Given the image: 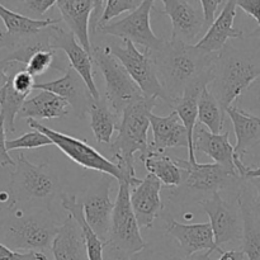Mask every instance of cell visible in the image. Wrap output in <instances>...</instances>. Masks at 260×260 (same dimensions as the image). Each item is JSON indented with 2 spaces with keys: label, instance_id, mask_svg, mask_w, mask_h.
I'll return each mask as SVG.
<instances>
[{
  "label": "cell",
  "instance_id": "f907efd6",
  "mask_svg": "<svg viewBox=\"0 0 260 260\" xmlns=\"http://www.w3.org/2000/svg\"><path fill=\"white\" fill-rule=\"evenodd\" d=\"M7 48V33L0 29V50Z\"/></svg>",
  "mask_w": 260,
  "mask_h": 260
},
{
  "label": "cell",
  "instance_id": "e0dca14e",
  "mask_svg": "<svg viewBox=\"0 0 260 260\" xmlns=\"http://www.w3.org/2000/svg\"><path fill=\"white\" fill-rule=\"evenodd\" d=\"M35 90H46L65 99L71 107V112L78 118L83 119L88 114V107L93 98L81 76L69 68L62 78L48 83H36Z\"/></svg>",
  "mask_w": 260,
  "mask_h": 260
},
{
  "label": "cell",
  "instance_id": "9c48e42d",
  "mask_svg": "<svg viewBox=\"0 0 260 260\" xmlns=\"http://www.w3.org/2000/svg\"><path fill=\"white\" fill-rule=\"evenodd\" d=\"M91 58L106 81L104 96L119 116H122L127 107L145 98L124 66L112 55L109 45L91 46Z\"/></svg>",
  "mask_w": 260,
  "mask_h": 260
},
{
  "label": "cell",
  "instance_id": "ba28073f",
  "mask_svg": "<svg viewBox=\"0 0 260 260\" xmlns=\"http://www.w3.org/2000/svg\"><path fill=\"white\" fill-rule=\"evenodd\" d=\"M147 246L140 233V225L131 206V187L128 183L119 184L114 202L111 231L107 241L112 255L116 260H127Z\"/></svg>",
  "mask_w": 260,
  "mask_h": 260
},
{
  "label": "cell",
  "instance_id": "ab89813d",
  "mask_svg": "<svg viewBox=\"0 0 260 260\" xmlns=\"http://www.w3.org/2000/svg\"><path fill=\"white\" fill-rule=\"evenodd\" d=\"M10 81L15 91L23 95H29L32 90H35V78L30 74H28L24 69L18 70L15 73L10 74Z\"/></svg>",
  "mask_w": 260,
  "mask_h": 260
},
{
  "label": "cell",
  "instance_id": "d6986e66",
  "mask_svg": "<svg viewBox=\"0 0 260 260\" xmlns=\"http://www.w3.org/2000/svg\"><path fill=\"white\" fill-rule=\"evenodd\" d=\"M236 0H229L222 7V10L216 18L215 23L208 28L203 37L196 43V47L210 55L220 53L228 45L229 40L244 38V32L234 27L236 17Z\"/></svg>",
  "mask_w": 260,
  "mask_h": 260
},
{
  "label": "cell",
  "instance_id": "7c38bea8",
  "mask_svg": "<svg viewBox=\"0 0 260 260\" xmlns=\"http://www.w3.org/2000/svg\"><path fill=\"white\" fill-rule=\"evenodd\" d=\"M124 46L117 42L109 43L112 55L118 58L119 62L124 66L135 83L139 85L145 98H156L162 101L164 94L162 88L157 79L156 70L149 52H141L136 46L129 41H123Z\"/></svg>",
  "mask_w": 260,
  "mask_h": 260
},
{
  "label": "cell",
  "instance_id": "44dd1931",
  "mask_svg": "<svg viewBox=\"0 0 260 260\" xmlns=\"http://www.w3.org/2000/svg\"><path fill=\"white\" fill-rule=\"evenodd\" d=\"M150 126L152 129V142L150 144L151 151L164 154L168 149L185 147L188 150L189 147L188 132L177 112L173 111L165 117L151 113Z\"/></svg>",
  "mask_w": 260,
  "mask_h": 260
},
{
  "label": "cell",
  "instance_id": "9a60e30c",
  "mask_svg": "<svg viewBox=\"0 0 260 260\" xmlns=\"http://www.w3.org/2000/svg\"><path fill=\"white\" fill-rule=\"evenodd\" d=\"M50 45L55 51H62L73 68L81 76L94 99L101 98L93 78V58L78 42L70 30L63 29L58 23L50 27Z\"/></svg>",
  "mask_w": 260,
  "mask_h": 260
},
{
  "label": "cell",
  "instance_id": "f35d334b",
  "mask_svg": "<svg viewBox=\"0 0 260 260\" xmlns=\"http://www.w3.org/2000/svg\"><path fill=\"white\" fill-rule=\"evenodd\" d=\"M238 102L248 106L249 111L245 112L260 118V78L249 86L248 90L239 98Z\"/></svg>",
  "mask_w": 260,
  "mask_h": 260
},
{
  "label": "cell",
  "instance_id": "cb8c5ba5",
  "mask_svg": "<svg viewBox=\"0 0 260 260\" xmlns=\"http://www.w3.org/2000/svg\"><path fill=\"white\" fill-rule=\"evenodd\" d=\"M51 253L53 260H89L83 230L71 215L61 222Z\"/></svg>",
  "mask_w": 260,
  "mask_h": 260
},
{
  "label": "cell",
  "instance_id": "74e56055",
  "mask_svg": "<svg viewBox=\"0 0 260 260\" xmlns=\"http://www.w3.org/2000/svg\"><path fill=\"white\" fill-rule=\"evenodd\" d=\"M18 7L23 13L20 14L29 17L32 19L43 20L48 9L56 5V0H23V2H17Z\"/></svg>",
  "mask_w": 260,
  "mask_h": 260
},
{
  "label": "cell",
  "instance_id": "4316f807",
  "mask_svg": "<svg viewBox=\"0 0 260 260\" xmlns=\"http://www.w3.org/2000/svg\"><path fill=\"white\" fill-rule=\"evenodd\" d=\"M88 114L90 117V127L96 142L104 145L111 144L112 136L121 123V116L112 108L103 95L99 99H90Z\"/></svg>",
  "mask_w": 260,
  "mask_h": 260
},
{
  "label": "cell",
  "instance_id": "c3c4849f",
  "mask_svg": "<svg viewBox=\"0 0 260 260\" xmlns=\"http://www.w3.org/2000/svg\"><path fill=\"white\" fill-rule=\"evenodd\" d=\"M127 260H151V249L147 245L144 250L135 254V255H132L131 258H128Z\"/></svg>",
  "mask_w": 260,
  "mask_h": 260
},
{
  "label": "cell",
  "instance_id": "f5cc1de1",
  "mask_svg": "<svg viewBox=\"0 0 260 260\" xmlns=\"http://www.w3.org/2000/svg\"><path fill=\"white\" fill-rule=\"evenodd\" d=\"M255 118H256V121H258V123L260 124V118H259V117H255Z\"/></svg>",
  "mask_w": 260,
  "mask_h": 260
},
{
  "label": "cell",
  "instance_id": "ee69618b",
  "mask_svg": "<svg viewBox=\"0 0 260 260\" xmlns=\"http://www.w3.org/2000/svg\"><path fill=\"white\" fill-rule=\"evenodd\" d=\"M236 7L241 8L246 14L253 17L260 27V0H236Z\"/></svg>",
  "mask_w": 260,
  "mask_h": 260
},
{
  "label": "cell",
  "instance_id": "8fae6325",
  "mask_svg": "<svg viewBox=\"0 0 260 260\" xmlns=\"http://www.w3.org/2000/svg\"><path fill=\"white\" fill-rule=\"evenodd\" d=\"M210 218L215 243L218 249L230 243L243 240V216L238 196L233 202L223 200L221 193H216L208 200L198 203Z\"/></svg>",
  "mask_w": 260,
  "mask_h": 260
},
{
  "label": "cell",
  "instance_id": "52a82bcc",
  "mask_svg": "<svg viewBox=\"0 0 260 260\" xmlns=\"http://www.w3.org/2000/svg\"><path fill=\"white\" fill-rule=\"evenodd\" d=\"M27 123L30 128L46 135L52 141V144L56 147H58L75 164L80 165L85 169L102 173L103 175H109V177L114 178L118 184L128 183L131 189L141 183V179H139L137 177H129L118 164L107 159L106 156H103L101 152L96 151L93 146L86 144L83 140L75 139V137L62 134V132L55 131L50 127L43 126L35 119H27Z\"/></svg>",
  "mask_w": 260,
  "mask_h": 260
},
{
  "label": "cell",
  "instance_id": "7a4b0ae2",
  "mask_svg": "<svg viewBox=\"0 0 260 260\" xmlns=\"http://www.w3.org/2000/svg\"><path fill=\"white\" fill-rule=\"evenodd\" d=\"M260 78V50L228 43L216 58L208 90L223 111L234 106L249 86Z\"/></svg>",
  "mask_w": 260,
  "mask_h": 260
},
{
  "label": "cell",
  "instance_id": "e575fe53",
  "mask_svg": "<svg viewBox=\"0 0 260 260\" xmlns=\"http://www.w3.org/2000/svg\"><path fill=\"white\" fill-rule=\"evenodd\" d=\"M151 249V260H208L210 255L206 253L196 255H185L173 239L167 238L149 245Z\"/></svg>",
  "mask_w": 260,
  "mask_h": 260
},
{
  "label": "cell",
  "instance_id": "4dcf8cb0",
  "mask_svg": "<svg viewBox=\"0 0 260 260\" xmlns=\"http://www.w3.org/2000/svg\"><path fill=\"white\" fill-rule=\"evenodd\" d=\"M201 89H189L183 94L182 98L175 101L172 104L173 111L177 112L179 116L180 121L184 124L185 129L188 132V137H189V147H188V161L196 162L194 155V146H193V134H194V128L197 126L198 119V99H200Z\"/></svg>",
  "mask_w": 260,
  "mask_h": 260
},
{
  "label": "cell",
  "instance_id": "b9f144b4",
  "mask_svg": "<svg viewBox=\"0 0 260 260\" xmlns=\"http://www.w3.org/2000/svg\"><path fill=\"white\" fill-rule=\"evenodd\" d=\"M226 2H221V0H201V5H202L203 17H205V33L207 32L208 28L215 23L216 20V12H217L220 5H225Z\"/></svg>",
  "mask_w": 260,
  "mask_h": 260
},
{
  "label": "cell",
  "instance_id": "1f68e13d",
  "mask_svg": "<svg viewBox=\"0 0 260 260\" xmlns=\"http://www.w3.org/2000/svg\"><path fill=\"white\" fill-rule=\"evenodd\" d=\"M226 112L223 111L221 104L216 96L208 90L203 89L198 99V121L201 124H205L208 131L212 134H221L223 128Z\"/></svg>",
  "mask_w": 260,
  "mask_h": 260
},
{
  "label": "cell",
  "instance_id": "60d3db41",
  "mask_svg": "<svg viewBox=\"0 0 260 260\" xmlns=\"http://www.w3.org/2000/svg\"><path fill=\"white\" fill-rule=\"evenodd\" d=\"M0 260H48L45 253L29 251V253H18L0 243Z\"/></svg>",
  "mask_w": 260,
  "mask_h": 260
},
{
  "label": "cell",
  "instance_id": "3957f363",
  "mask_svg": "<svg viewBox=\"0 0 260 260\" xmlns=\"http://www.w3.org/2000/svg\"><path fill=\"white\" fill-rule=\"evenodd\" d=\"M0 218V243L13 251L47 253L61 223L50 208H14Z\"/></svg>",
  "mask_w": 260,
  "mask_h": 260
},
{
  "label": "cell",
  "instance_id": "d4e9b609",
  "mask_svg": "<svg viewBox=\"0 0 260 260\" xmlns=\"http://www.w3.org/2000/svg\"><path fill=\"white\" fill-rule=\"evenodd\" d=\"M226 114L233 122L236 136L235 157L243 161L246 154L260 145V124L255 116L238 108L236 106L226 109Z\"/></svg>",
  "mask_w": 260,
  "mask_h": 260
},
{
  "label": "cell",
  "instance_id": "d6a6232c",
  "mask_svg": "<svg viewBox=\"0 0 260 260\" xmlns=\"http://www.w3.org/2000/svg\"><path fill=\"white\" fill-rule=\"evenodd\" d=\"M27 99V95H23L14 90L9 78V81H8L2 94V98H0V116L4 119L5 129L8 132L15 131V118L18 117Z\"/></svg>",
  "mask_w": 260,
  "mask_h": 260
},
{
  "label": "cell",
  "instance_id": "83f0119b",
  "mask_svg": "<svg viewBox=\"0 0 260 260\" xmlns=\"http://www.w3.org/2000/svg\"><path fill=\"white\" fill-rule=\"evenodd\" d=\"M0 20L7 29L5 30V33H7V48L10 41L35 36L50 25L60 23V20L52 19V18H46L43 20L32 19V18L25 17L20 13L10 10L9 8L4 7L3 4H0Z\"/></svg>",
  "mask_w": 260,
  "mask_h": 260
},
{
  "label": "cell",
  "instance_id": "ac0fdd59",
  "mask_svg": "<svg viewBox=\"0 0 260 260\" xmlns=\"http://www.w3.org/2000/svg\"><path fill=\"white\" fill-rule=\"evenodd\" d=\"M162 183L155 175L147 174L131 190V206L141 229H150L162 211Z\"/></svg>",
  "mask_w": 260,
  "mask_h": 260
},
{
  "label": "cell",
  "instance_id": "f1b7e54d",
  "mask_svg": "<svg viewBox=\"0 0 260 260\" xmlns=\"http://www.w3.org/2000/svg\"><path fill=\"white\" fill-rule=\"evenodd\" d=\"M149 174L155 175L165 187L177 188L182 183V169L178 167L174 157L164 152H155L149 149L146 155L140 156Z\"/></svg>",
  "mask_w": 260,
  "mask_h": 260
},
{
  "label": "cell",
  "instance_id": "816d5d0a",
  "mask_svg": "<svg viewBox=\"0 0 260 260\" xmlns=\"http://www.w3.org/2000/svg\"><path fill=\"white\" fill-rule=\"evenodd\" d=\"M248 37L249 38H259L260 37V27L256 28V29H254L251 33H249Z\"/></svg>",
  "mask_w": 260,
  "mask_h": 260
},
{
  "label": "cell",
  "instance_id": "30bf717a",
  "mask_svg": "<svg viewBox=\"0 0 260 260\" xmlns=\"http://www.w3.org/2000/svg\"><path fill=\"white\" fill-rule=\"evenodd\" d=\"M155 3L156 2L154 0H142V4L135 12L129 13L121 20L103 25L96 30V33L129 41L135 46L144 47L145 52L150 53L160 50L165 41L155 35L150 23L151 10Z\"/></svg>",
  "mask_w": 260,
  "mask_h": 260
},
{
  "label": "cell",
  "instance_id": "484cf974",
  "mask_svg": "<svg viewBox=\"0 0 260 260\" xmlns=\"http://www.w3.org/2000/svg\"><path fill=\"white\" fill-rule=\"evenodd\" d=\"M71 112V107L65 99L46 90L28 98L23 104L18 117L25 119H57L63 118Z\"/></svg>",
  "mask_w": 260,
  "mask_h": 260
},
{
  "label": "cell",
  "instance_id": "8992f818",
  "mask_svg": "<svg viewBox=\"0 0 260 260\" xmlns=\"http://www.w3.org/2000/svg\"><path fill=\"white\" fill-rule=\"evenodd\" d=\"M159 99L144 98L127 107L121 116L118 135L111 144V152L116 164H118L129 177L136 178L135 154L140 156L147 154L150 149L147 132L150 126V114Z\"/></svg>",
  "mask_w": 260,
  "mask_h": 260
},
{
  "label": "cell",
  "instance_id": "ffe728a7",
  "mask_svg": "<svg viewBox=\"0 0 260 260\" xmlns=\"http://www.w3.org/2000/svg\"><path fill=\"white\" fill-rule=\"evenodd\" d=\"M243 216L241 249L248 260H260V208L254 203L253 196L244 180L238 193Z\"/></svg>",
  "mask_w": 260,
  "mask_h": 260
},
{
  "label": "cell",
  "instance_id": "f546056e",
  "mask_svg": "<svg viewBox=\"0 0 260 260\" xmlns=\"http://www.w3.org/2000/svg\"><path fill=\"white\" fill-rule=\"evenodd\" d=\"M61 203H62V207L69 212V215H71L76 221H78L81 230H83L89 260H104L103 251L104 248H106V244L96 236V234L94 233L90 229V226L88 225V222H86L85 220V216H84L83 212V206L79 202L76 196L65 194V193H63V194L61 196Z\"/></svg>",
  "mask_w": 260,
  "mask_h": 260
},
{
  "label": "cell",
  "instance_id": "5b68a950",
  "mask_svg": "<svg viewBox=\"0 0 260 260\" xmlns=\"http://www.w3.org/2000/svg\"><path fill=\"white\" fill-rule=\"evenodd\" d=\"M182 169V183L177 188H169V200L174 203H200L222 190H240L244 180L236 173L229 172L221 165L200 164L174 157Z\"/></svg>",
  "mask_w": 260,
  "mask_h": 260
},
{
  "label": "cell",
  "instance_id": "bcb514c9",
  "mask_svg": "<svg viewBox=\"0 0 260 260\" xmlns=\"http://www.w3.org/2000/svg\"><path fill=\"white\" fill-rule=\"evenodd\" d=\"M245 182L250 189L251 196H253L254 203L260 208V178H251Z\"/></svg>",
  "mask_w": 260,
  "mask_h": 260
},
{
  "label": "cell",
  "instance_id": "d590c367",
  "mask_svg": "<svg viewBox=\"0 0 260 260\" xmlns=\"http://www.w3.org/2000/svg\"><path fill=\"white\" fill-rule=\"evenodd\" d=\"M50 145H53L52 141L46 135L36 131V129L32 132H28V134L22 135L18 139L7 140L8 151H12V150L38 149V147L50 146Z\"/></svg>",
  "mask_w": 260,
  "mask_h": 260
},
{
  "label": "cell",
  "instance_id": "7bdbcfd3",
  "mask_svg": "<svg viewBox=\"0 0 260 260\" xmlns=\"http://www.w3.org/2000/svg\"><path fill=\"white\" fill-rule=\"evenodd\" d=\"M5 124L4 119L0 116V167H15V161L10 157L7 150V140H5Z\"/></svg>",
  "mask_w": 260,
  "mask_h": 260
},
{
  "label": "cell",
  "instance_id": "7dc6e473",
  "mask_svg": "<svg viewBox=\"0 0 260 260\" xmlns=\"http://www.w3.org/2000/svg\"><path fill=\"white\" fill-rule=\"evenodd\" d=\"M245 258L246 256L243 253V250H228L220 254V258L213 259L210 256L208 260H245Z\"/></svg>",
  "mask_w": 260,
  "mask_h": 260
},
{
  "label": "cell",
  "instance_id": "277c9868",
  "mask_svg": "<svg viewBox=\"0 0 260 260\" xmlns=\"http://www.w3.org/2000/svg\"><path fill=\"white\" fill-rule=\"evenodd\" d=\"M8 208H50L58 194V180L47 162L36 165L19 154L10 173Z\"/></svg>",
  "mask_w": 260,
  "mask_h": 260
},
{
  "label": "cell",
  "instance_id": "2e32d148",
  "mask_svg": "<svg viewBox=\"0 0 260 260\" xmlns=\"http://www.w3.org/2000/svg\"><path fill=\"white\" fill-rule=\"evenodd\" d=\"M164 220L167 223V235L177 243L185 255H196L205 251L211 256L213 251L220 254L225 251L216 246L215 236L210 222L185 225L178 222L170 215L165 216Z\"/></svg>",
  "mask_w": 260,
  "mask_h": 260
},
{
  "label": "cell",
  "instance_id": "836d02e7",
  "mask_svg": "<svg viewBox=\"0 0 260 260\" xmlns=\"http://www.w3.org/2000/svg\"><path fill=\"white\" fill-rule=\"evenodd\" d=\"M69 68L70 66H66L65 61L60 56H57V51L45 50L35 53L27 62L24 70L30 74L33 78H36V76L43 75L50 69L66 71Z\"/></svg>",
  "mask_w": 260,
  "mask_h": 260
},
{
  "label": "cell",
  "instance_id": "603a6c76",
  "mask_svg": "<svg viewBox=\"0 0 260 260\" xmlns=\"http://www.w3.org/2000/svg\"><path fill=\"white\" fill-rule=\"evenodd\" d=\"M194 151H200L215 160L229 172L239 174L235 167V146L230 144V134L221 132L216 135L197 124L193 134Z\"/></svg>",
  "mask_w": 260,
  "mask_h": 260
},
{
  "label": "cell",
  "instance_id": "f6af8a7d",
  "mask_svg": "<svg viewBox=\"0 0 260 260\" xmlns=\"http://www.w3.org/2000/svg\"><path fill=\"white\" fill-rule=\"evenodd\" d=\"M18 68L19 65L17 63H8L4 62V61L0 60V98H2V94L4 91V88L7 86L8 81H9L10 74H8V70L12 68Z\"/></svg>",
  "mask_w": 260,
  "mask_h": 260
},
{
  "label": "cell",
  "instance_id": "6da1fadb",
  "mask_svg": "<svg viewBox=\"0 0 260 260\" xmlns=\"http://www.w3.org/2000/svg\"><path fill=\"white\" fill-rule=\"evenodd\" d=\"M217 55L177 41H165L160 50L150 52L162 88V102L170 107L189 89L208 88Z\"/></svg>",
  "mask_w": 260,
  "mask_h": 260
},
{
  "label": "cell",
  "instance_id": "8d00e7d4",
  "mask_svg": "<svg viewBox=\"0 0 260 260\" xmlns=\"http://www.w3.org/2000/svg\"><path fill=\"white\" fill-rule=\"evenodd\" d=\"M141 4V0H107L103 15H102L101 23H99V28L109 24L112 19L123 13L135 12Z\"/></svg>",
  "mask_w": 260,
  "mask_h": 260
},
{
  "label": "cell",
  "instance_id": "7402d4cb",
  "mask_svg": "<svg viewBox=\"0 0 260 260\" xmlns=\"http://www.w3.org/2000/svg\"><path fill=\"white\" fill-rule=\"evenodd\" d=\"M95 0H57L56 7L70 32L91 56L90 15Z\"/></svg>",
  "mask_w": 260,
  "mask_h": 260
},
{
  "label": "cell",
  "instance_id": "4fadbf2b",
  "mask_svg": "<svg viewBox=\"0 0 260 260\" xmlns=\"http://www.w3.org/2000/svg\"><path fill=\"white\" fill-rule=\"evenodd\" d=\"M113 182H117L114 178L103 175L98 182L90 185V188H88L80 198H78L79 202L83 206L86 222L96 234V236L106 244V248L114 210V203H112L111 200V189Z\"/></svg>",
  "mask_w": 260,
  "mask_h": 260
},
{
  "label": "cell",
  "instance_id": "5bb4252c",
  "mask_svg": "<svg viewBox=\"0 0 260 260\" xmlns=\"http://www.w3.org/2000/svg\"><path fill=\"white\" fill-rule=\"evenodd\" d=\"M164 13L172 20L170 41L196 45L201 33H205V17L201 2L197 0H162Z\"/></svg>",
  "mask_w": 260,
  "mask_h": 260
},
{
  "label": "cell",
  "instance_id": "681fc988",
  "mask_svg": "<svg viewBox=\"0 0 260 260\" xmlns=\"http://www.w3.org/2000/svg\"><path fill=\"white\" fill-rule=\"evenodd\" d=\"M251 178H260V167H258V168L248 167L246 168V172H245V174H244L243 179L248 180V179H251Z\"/></svg>",
  "mask_w": 260,
  "mask_h": 260
}]
</instances>
